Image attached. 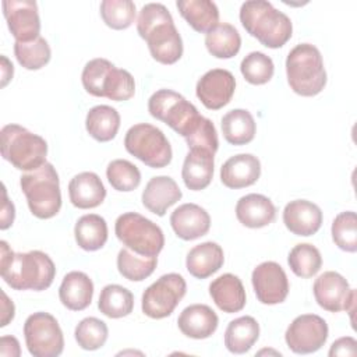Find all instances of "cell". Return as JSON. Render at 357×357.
<instances>
[{
  "instance_id": "cell-1",
  "label": "cell",
  "mask_w": 357,
  "mask_h": 357,
  "mask_svg": "<svg viewBox=\"0 0 357 357\" xmlns=\"http://www.w3.org/2000/svg\"><path fill=\"white\" fill-rule=\"evenodd\" d=\"M0 273L11 289L42 291L52 286L56 266L46 252H14L4 240L0 241Z\"/></svg>"
},
{
  "instance_id": "cell-2",
  "label": "cell",
  "mask_w": 357,
  "mask_h": 357,
  "mask_svg": "<svg viewBox=\"0 0 357 357\" xmlns=\"http://www.w3.org/2000/svg\"><path fill=\"white\" fill-rule=\"evenodd\" d=\"M137 31L158 63L169 66L181 59L183 39L170 11L162 3H148L141 8Z\"/></svg>"
},
{
  "instance_id": "cell-3",
  "label": "cell",
  "mask_w": 357,
  "mask_h": 357,
  "mask_svg": "<svg viewBox=\"0 0 357 357\" xmlns=\"http://www.w3.org/2000/svg\"><path fill=\"white\" fill-rule=\"evenodd\" d=\"M240 22L252 38L269 49L282 47L293 33L291 20L265 0L244 1L240 7Z\"/></svg>"
},
{
  "instance_id": "cell-4",
  "label": "cell",
  "mask_w": 357,
  "mask_h": 357,
  "mask_svg": "<svg viewBox=\"0 0 357 357\" xmlns=\"http://www.w3.org/2000/svg\"><path fill=\"white\" fill-rule=\"evenodd\" d=\"M286 77L291 91L300 96H315L326 85V71L319 49L298 43L286 57Z\"/></svg>"
},
{
  "instance_id": "cell-5",
  "label": "cell",
  "mask_w": 357,
  "mask_h": 357,
  "mask_svg": "<svg viewBox=\"0 0 357 357\" xmlns=\"http://www.w3.org/2000/svg\"><path fill=\"white\" fill-rule=\"evenodd\" d=\"M84 89L96 98L110 100H128L135 93V81L131 73L117 68L107 59L96 57L89 60L81 74Z\"/></svg>"
},
{
  "instance_id": "cell-6",
  "label": "cell",
  "mask_w": 357,
  "mask_h": 357,
  "mask_svg": "<svg viewBox=\"0 0 357 357\" xmlns=\"http://www.w3.org/2000/svg\"><path fill=\"white\" fill-rule=\"evenodd\" d=\"M21 190L26 198L28 208L38 219H50L61 208L60 178L54 166L46 162L33 172L20 177Z\"/></svg>"
},
{
  "instance_id": "cell-7",
  "label": "cell",
  "mask_w": 357,
  "mask_h": 357,
  "mask_svg": "<svg viewBox=\"0 0 357 357\" xmlns=\"http://www.w3.org/2000/svg\"><path fill=\"white\" fill-rule=\"evenodd\" d=\"M1 156L15 169L33 172L46 163L47 142L20 124H7L0 131Z\"/></svg>"
},
{
  "instance_id": "cell-8",
  "label": "cell",
  "mask_w": 357,
  "mask_h": 357,
  "mask_svg": "<svg viewBox=\"0 0 357 357\" xmlns=\"http://www.w3.org/2000/svg\"><path fill=\"white\" fill-rule=\"evenodd\" d=\"M148 112L153 119L163 121L183 138H187L204 117L191 102L172 89L153 92L148 100Z\"/></svg>"
},
{
  "instance_id": "cell-9",
  "label": "cell",
  "mask_w": 357,
  "mask_h": 357,
  "mask_svg": "<svg viewBox=\"0 0 357 357\" xmlns=\"http://www.w3.org/2000/svg\"><path fill=\"white\" fill-rule=\"evenodd\" d=\"M114 233L123 245L139 255L158 257L165 245L162 229L137 212L120 215L114 223Z\"/></svg>"
},
{
  "instance_id": "cell-10",
  "label": "cell",
  "mask_w": 357,
  "mask_h": 357,
  "mask_svg": "<svg viewBox=\"0 0 357 357\" xmlns=\"http://www.w3.org/2000/svg\"><path fill=\"white\" fill-rule=\"evenodd\" d=\"M126 151L152 169H162L172 162L173 151L163 131L149 123H138L124 137Z\"/></svg>"
},
{
  "instance_id": "cell-11",
  "label": "cell",
  "mask_w": 357,
  "mask_h": 357,
  "mask_svg": "<svg viewBox=\"0 0 357 357\" xmlns=\"http://www.w3.org/2000/svg\"><path fill=\"white\" fill-rule=\"evenodd\" d=\"M24 337L33 357H57L64 350V336L57 319L43 311L31 314L24 324Z\"/></svg>"
},
{
  "instance_id": "cell-12",
  "label": "cell",
  "mask_w": 357,
  "mask_h": 357,
  "mask_svg": "<svg viewBox=\"0 0 357 357\" xmlns=\"http://www.w3.org/2000/svg\"><path fill=\"white\" fill-rule=\"evenodd\" d=\"M185 291L187 283L181 275L173 272L162 275L142 293V312L152 319L166 318L176 310Z\"/></svg>"
},
{
  "instance_id": "cell-13",
  "label": "cell",
  "mask_w": 357,
  "mask_h": 357,
  "mask_svg": "<svg viewBox=\"0 0 357 357\" xmlns=\"http://www.w3.org/2000/svg\"><path fill=\"white\" fill-rule=\"evenodd\" d=\"M312 291L321 308L329 312L347 311L353 322L356 290L350 287L344 276L335 271H326L315 279Z\"/></svg>"
},
{
  "instance_id": "cell-14",
  "label": "cell",
  "mask_w": 357,
  "mask_h": 357,
  "mask_svg": "<svg viewBox=\"0 0 357 357\" xmlns=\"http://www.w3.org/2000/svg\"><path fill=\"white\" fill-rule=\"evenodd\" d=\"M328 335V324L322 317L303 314L296 317L287 326L284 340L293 353L310 354L318 351L326 343Z\"/></svg>"
},
{
  "instance_id": "cell-15",
  "label": "cell",
  "mask_w": 357,
  "mask_h": 357,
  "mask_svg": "<svg viewBox=\"0 0 357 357\" xmlns=\"http://www.w3.org/2000/svg\"><path fill=\"white\" fill-rule=\"evenodd\" d=\"M251 283L258 301L266 305L280 304L289 294L287 275L275 261L257 265L251 273Z\"/></svg>"
},
{
  "instance_id": "cell-16",
  "label": "cell",
  "mask_w": 357,
  "mask_h": 357,
  "mask_svg": "<svg viewBox=\"0 0 357 357\" xmlns=\"http://www.w3.org/2000/svg\"><path fill=\"white\" fill-rule=\"evenodd\" d=\"M1 7L8 31L15 42H31L40 36V18L36 1L4 0Z\"/></svg>"
},
{
  "instance_id": "cell-17",
  "label": "cell",
  "mask_w": 357,
  "mask_h": 357,
  "mask_svg": "<svg viewBox=\"0 0 357 357\" xmlns=\"http://www.w3.org/2000/svg\"><path fill=\"white\" fill-rule=\"evenodd\" d=\"M236 89L234 75L225 68L206 71L197 82L195 93L201 103L209 110H219L230 103Z\"/></svg>"
},
{
  "instance_id": "cell-18",
  "label": "cell",
  "mask_w": 357,
  "mask_h": 357,
  "mask_svg": "<svg viewBox=\"0 0 357 357\" xmlns=\"http://www.w3.org/2000/svg\"><path fill=\"white\" fill-rule=\"evenodd\" d=\"M322 219L321 208L308 199L290 201L283 209V223L296 236L315 234L322 226Z\"/></svg>"
},
{
  "instance_id": "cell-19",
  "label": "cell",
  "mask_w": 357,
  "mask_h": 357,
  "mask_svg": "<svg viewBox=\"0 0 357 357\" xmlns=\"http://www.w3.org/2000/svg\"><path fill=\"white\" fill-rule=\"evenodd\" d=\"M170 225L178 238L191 241L209 231L211 216L202 206L188 202L180 205L172 212Z\"/></svg>"
},
{
  "instance_id": "cell-20",
  "label": "cell",
  "mask_w": 357,
  "mask_h": 357,
  "mask_svg": "<svg viewBox=\"0 0 357 357\" xmlns=\"http://www.w3.org/2000/svg\"><path fill=\"white\" fill-rule=\"evenodd\" d=\"M261 176V162L252 153H238L229 158L220 167V181L231 190L250 187Z\"/></svg>"
},
{
  "instance_id": "cell-21",
  "label": "cell",
  "mask_w": 357,
  "mask_h": 357,
  "mask_svg": "<svg viewBox=\"0 0 357 357\" xmlns=\"http://www.w3.org/2000/svg\"><path fill=\"white\" fill-rule=\"evenodd\" d=\"M219 325L216 312L206 304H191L185 307L178 318L177 326L180 332L191 339H206L211 337Z\"/></svg>"
},
{
  "instance_id": "cell-22",
  "label": "cell",
  "mask_w": 357,
  "mask_h": 357,
  "mask_svg": "<svg viewBox=\"0 0 357 357\" xmlns=\"http://www.w3.org/2000/svg\"><path fill=\"white\" fill-rule=\"evenodd\" d=\"M181 197L183 192L172 177L156 176L146 183L141 199L142 205L149 212L163 216L172 205L181 199Z\"/></svg>"
},
{
  "instance_id": "cell-23",
  "label": "cell",
  "mask_w": 357,
  "mask_h": 357,
  "mask_svg": "<svg viewBox=\"0 0 357 357\" xmlns=\"http://www.w3.org/2000/svg\"><path fill=\"white\" fill-rule=\"evenodd\" d=\"M215 153L206 149H190L181 169V178L191 191L206 188L213 177Z\"/></svg>"
},
{
  "instance_id": "cell-24",
  "label": "cell",
  "mask_w": 357,
  "mask_h": 357,
  "mask_svg": "<svg viewBox=\"0 0 357 357\" xmlns=\"http://www.w3.org/2000/svg\"><path fill=\"white\" fill-rule=\"evenodd\" d=\"M209 296L216 307L226 314L241 311L247 303L243 282L233 273H223L213 279L209 284Z\"/></svg>"
},
{
  "instance_id": "cell-25",
  "label": "cell",
  "mask_w": 357,
  "mask_h": 357,
  "mask_svg": "<svg viewBox=\"0 0 357 357\" xmlns=\"http://www.w3.org/2000/svg\"><path fill=\"white\" fill-rule=\"evenodd\" d=\"M237 220L250 229H259L271 225L276 218V206L262 194H247L236 204Z\"/></svg>"
},
{
  "instance_id": "cell-26",
  "label": "cell",
  "mask_w": 357,
  "mask_h": 357,
  "mask_svg": "<svg viewBox=\"0 0 357 357\" xmlns=\"http://www.w3.org/2000/svg\"><path fill=\"white\" fill-rule=\"evenodd\" d=\"M68 197L75 208L92 209L105 201L106 188L96 173L82 172L70 180Z\"/></svg>"
},
{
  "instance_id": "cell-27",
  "label": "cell",
  "mask_w": 357,
  "mask_h": 357,
  "mask_svg": "<svg viewBox=\"0 0 357 357\" xmlns=\"http://www.w3.org/2000/svg\"><path fill=\"white\" fill-rule=\"evenodd\" d=\"M93 282L81 272L71 271L64 278L59 287V298L61 304L71 311H82L92 303Z\"/></svg>"
},
{
  "instance_id": "cell-28",
  "label": "cell",
  "mask_w": 357,
  "mask_h": 357,
  "mask_svg": "<svg viewBox=\"0 0 357 357\" xmlns=\"http://www.w3.org/2000/svg\"><path fill=\"white\" fill-rule=\"evenodd\" d=\"M225 262L222 247L213 241H205L192 247L185 258L188 273L197 279H206L216 273Z\"/></svg>"
},
{
  "instance_id": "cell-29",
  "label": "cell",
  "mask_w": 357,
  "mask_h": 357,
  "mask_svg": "<svg viewBox=\"0 0 357 357\" xmlns=\"http://www.w3.org/2000/svg\"><path fill=\"white\" fill-rule=\"evenodd\" d=\"M176 7L187 24L199 33H208L219 24V8L211 0H178Z\"/></svg>"
},
{
  "instance_id": "cell-30",
  "label": "cell",
  "mask_w": 357,
  "mask_h": 357,
  "mask_svg": "<svg viewBox=\"0 0 357 357\" xmlns=\"http://www.w3.org/2000/svg\"><path fill=\"white\" fill-rule=\"evenodd\" d=\"M259 337V324L254 317H238L225 331V346L233 354L247 353Z\"/></svg>"
},
{
  "instance_id": "cell-31",
  "label": "cell",
  "mask_w": 357,
  "mask_h": 357,
  "mask_svg": "<svg viewBox=\"0 0 357 357\" xmlns=\"http://www.w3.org/2000/svg\"><path fill=\"white\" fill-rule=\"evenodd\" d=\"M85 128L99 142L112 141L120 128V114L109 105H96L86 113Z\"/></svg>"
},
{
  "instance_id": "cell-32",
  "label": "cell",
  "mask_w": 357,
  "mask_h": 357,
  "mask_svg": "<svg viewBox=\"0 0 357 357\" xmlns=\"http://www.w3.org/2000/svg\"><path fill=\"white\" fill-rule=\"evenodd\" d=\"M225 139L231 145L250 144L257 132V123L252 114L245 109H233L227 112L220 121Z\"/></svg>"
},
{
  "instance_id": "cell-33",
  "label": "cell",
  "mask_w": 357,
  "mask_h": 357,
  "mask_svg": "<svg viewBox=\"0 0 357 357\" xmlns=\"http://www.w3.org/2000/svg\"><path fill=\"white\" fill-rule=\"evenodd\" d=\"M107 223L105 218L96 213L81 216L74 226V237L79 248L85 251H98L107 241Z\"/></svg>"
},
{
  "instance_id": "cell-34",
  "label": "cell",
  "mask_w": 357,
  "mask_h": 357,
  "mask_svg": "<svg viewBox=\"0 0 357 357\" xmlns=\"http://www.w3.org/2000/svg\"><path fill=\"white\" fill-rule=\"evenodd\" d=\"M205 46L216 59H231L241 47L238 31L227 22H220L205 35Z\"/></svg>"
},
{
  "instance_id": "cell-35",
  "label": "cell",
  "mask_w": 357,
  "mask_h": 357,
  "mask_svg": "<svg viewBox=\"0 0 357 357\" xmlns=\"http://www.w3.org/2000/svg\"><path fill=\"white\" fill-rule=\"evenodd\" d=\"M99 311L107 318H123L132 312L134 296L132 293L120 284H106L98 301Z\"/></svg>"
},
{
  "instance_id": "cell-36",
  "label": "cell",
  "mask_w": 357,
  "mask_h": 357,
  "mask_svg": "<svg viewBox=\"0 0 357 357\" xmlns=\"http://www.w3.org/2000/svg\"><path fill=\"white\" fill-rule=\"evenodd\" d=\"M158 265V257L139 255L124 247L117 254V269L123 278L131 282H141L149 278Z\"/></svg>"
},
{
  "instance_id": "cell-37",
  "label": "cell",
  "mask_w": 357,
  "mask_h": 357,
  "mask_svg": "<svg viewBox=\"0 0 357 357\" xmlns=\"http://www.w3.org/2000/svg\"><path fill=\"white\" fill-rule=\"evenodd\" d=\"M287 264L296 276L308 279L319 272L322 266V257L315 245L310 243H300L290 250Z\"/></svg>"
},
{
  "instance_id": "cell-38",
  "label": "cell",
  "mask_w": 357,
  "mask_h": 357,
  "mask_svg": "<svg viewBox=\"0 0 357 357\" xmlns=\"http://www.w3.org/2000/svg\"><path fill=\"white\" fill-rule=\"evenodd\" d=\"M14 54L24 68L39 70L50 61L52 50L47 40L39 36L31 42H15Z\"/></svg>"
},
{
  "instance_id": "cell-39",
  "label": "cell",
  "mask_w": 357,
  "mask_h": 357,
  "mask_svg": "<svg viewBox=\"0 0 357 357\" xmlns=\"http://www.w3.org/2000/svg\"><path fill=\"white\" fill-rule=\"evenodd\" d=\"M109 336L106 322L95 317H86L78 322L74 337L82 350L93 351L105 346Z\"/></svg>"
},
{
  "instance_id": "cell-40",
  "label": "cell",
  "mask_w": 357,
  "mask_h": 357,
  "mask_svg": "<svg viewBox=\"0 0 357 357\" xmlns=\"http://www.w3.org/2000/svg\"><path fill=\"white\" fill-rule=\"evenodd\" d=\"M100 17L112 29H127L135 21L137 10L131 0H103L100 3Z\"/></svg>"
},
{
  "instance_id": "cell-41",
  "label": "cell",
  "mask_w": 357,
  "mask_h": 357,
  "mask_svg": "<svg viewBox=\"0 0 357 357\" xmlns=\"http://www.w3.org/2000/svg\"><path fill=\"white\" fill-rule=\"evenodd\" d=\"M106 177L110 185L121 192L134 191L141 183L139 169L126 159H114L106 167Z\"/></svg>"
},
{
  "instance_id": "cell-42",
  "label": "cell",
  "mask_w": 357,
  "mask_h": 357,
  "mask_svg": "<svg viewBox=\"0 0 357 357\" xmlns=\"http://www.w3.org/2000/svg\"><path fill=\"white\" fill-rule=\"evenodd\" d=\"M244 79L252 85H264L269 82L275 73L273 61L262 52L248 53L240 64Z\"/></svg>"
},
{
  "instance_id": "cell-43",
  "label": "cell",
  "mask_w": 357,
  "mask_h": 357,
  "mask_svg": "<svg viewBox=\"0 0 357 357\" xmlns=\"http://www.w3.org/2000/svg\"><path fill=\"white\" fill-rule=\"evenodd\" d=\"M333 243L346 252L357 251V216L353 211L336 215L331 227Z\"/></svg>"
},
{
  "instance_id": "cell-44",
  "label": "cell",
  "mask_w": 357,
  "mask_h": 357,
  "mask_svg": "<svg viewBox=\"0 0 357 357\" xmlns=\"http://www.w3.org/2000/svg\"><path fill=\"white\" fill-rule=\"evenodd\" d=\"M184 139L187 142L188 149L201 148V149H206V151H211L215 153L219 146L216 128H215L213 123L206 117H202V120L199 121L197 128Z\"/></svg>"
},
{
  "instance_id": "cell-45",
  "label": "cell",
  "mask_w": 357,
  "mask_h": 357,
  "mask_svg": "<svg viewBox=\"0 0 357 357\" xmlns=\"http://www.w3.org/2000/svg\"><path fill=\"white\" fill-rule=\"evenodd\" d=\"M331 357L333 356H356L357 354V342L351 336L339 337L335 340L328 353Z\"/></svg>"
},
{
  "instance_id": "cell-46",
  "label": "cell",
  "mask_w": 357,
  "mask_h": 357,
  "mask_svg": "<svg viewBox=\"0 0 357 357\" xmlns=\"http://www.w3.org/2000/svg\"><path fill=\"white\" fill-rule=\"evenodd\" d=\"M1 194H3V201H1V213H0V229L7 230L14 223L15 208H14V204L8 199L7 190H6L4 184H3Z\"/></svg>"
},
{
  "instance_id": "cell-47",
  "label": "cell",
  "mask_w": 357,
  "mask_h": 357,
  "mask_svg": "<svg viewBox=\"0 0 357 357\" xmlns=\"http://www.w3.org/2000/svg\"><path fill=\"white\" fill-rule=\"evenodd\" d=\"M0 354L7 357H20L21 354V347H20V342L17 337L10 336V335H4L0 339Z\"/></svg>"
},
{
  "instance_id": "cell-48",
  "label": "cell",
  "mask_w": 357,
  "mask_h": 357,
  "mask_svg": "<svg viewBox=\"0 0 357 357\" xmlns=\"http://www.w3.org/2000/svg\"><path fill=\"white\" fill-rule=\"evenodd\" d=\"M15 315V307L13 300L8 298L4 290H1V318H0V326L4 328L7 326Z\"/></svg>"
},
{
  "instance_id": "cell-49",
  "label": "cell",
  "mask_w": 357,
  "mask_h": 357,
  "mask_svg": "<svg viewBox=\"0 0 357 357\" xmlns=\"http://www.w3.org/2000/svg\"><path fill=\"white\" fill-rule=\"evenodd\" d=\"M13 74H14L13 63L3 54L1 56V86L3 88L13 79Z\"/></svg>"
},
{
  "instance_id": "cell-50",
  "label": "cell",
  "mask_w": 357,
  "mask_h": 357,
  "mask_svg": "<svg viewBox=\"0 0 357 357\" xmlns=\"http://www.w3.org/2000/svg\"><path fill=\"white\" fill-rule=\"evenodd\" d=\"M264 353H275L276 356H280V353H279V351H273V350H266V349H264V350L258 351V354H259V356H261V354H264Z\"/></svg>"
}]
</instances>
